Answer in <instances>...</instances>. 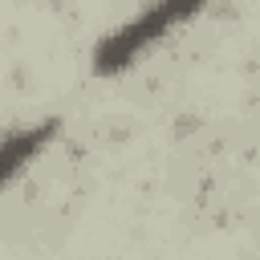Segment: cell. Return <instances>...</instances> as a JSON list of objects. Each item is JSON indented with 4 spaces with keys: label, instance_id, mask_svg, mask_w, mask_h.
<instances>
[{
    "label": "cell",
    "instance_id": "cell-2",
    "mask_svg": "<svg viewBox=\"0 0 260 260\" xmlns=\"http://www.w3.org/2000/svg\"><path fill=\"white\" fill-rule=\"evenodd\" d=\"M61 130V118H41V122H28V126H16L8 138H4V154H0V175L4 183L12 187L57 138Z\"/></svg>",
    "mask_w": 260,
    "mask_h": 260
},
{
    "label": "cell",
    "instance_id": "cell-1",
    "mask_svg": "<svg viewBox=\"0 0 260 260\" xmlns=\"http://www.w3.org/2000/svg\"><path fill=\"white\" fill-rule=\"evenodd\" d=\"M207 8V0H150L146 8H138L130 20H122L118 28H110L89 57L93 77H118L130 65H138L158 41H167L175 28H183L187 20H195Z\"/></svg>",
    "mask_w": 260,
    "mask_h": 260
}]
</instances>
